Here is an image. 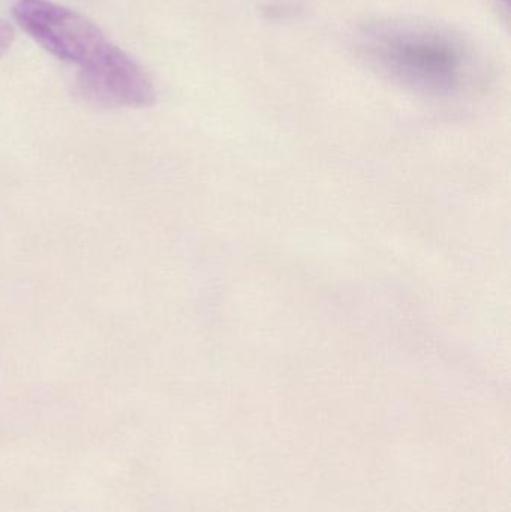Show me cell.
Masks as SVG:
<instances>
[{
    "label": "cell",
    "mask_w": 511,
    "mask_h": 512,
    "mask_svg": "<svg viewBox=\"0 0 511 512\" xmlns=\"http://www.w3.org/2000/svg\"><path fill=\"white\" fill-rule=\"evenodd\" d=\"M360 50L371 65L396 80L431 92L456 89L470 59L461 41L422 24H381L363 35Z\"/></svg>",
    "instance_id": "cell-2"
},
{
    "label": "cell",
    "mask_w": 511,
    "mask_h": 512,
    "mask_svg": "<svg viewBox=\"0 0 511 512\" xmlns=\"http://www.w3.org/2000/svg\"><path fill=\"white\" fill-rule=\"evenodd\" d=\"M12 12L48 53L77 66L78 87L90 101L125 108L149 101L150 75L89 18L50 0H18Z\"/></svg>",
    "instance_id": "cell-1"
},
{
    "label": "cell",
    "mask_w": 511,
    "mask_h": 512,
    "mask_svg": "<svg viewBox=\"0 0 511 512\" xmlns=\"http://www.w3.org/2000/svg\"><path fill=\"white\" fill-rule=\"evenodd\" d=\"M12 41H14V32L8 24L0 21V57L5 56L6 51L11 48Z\"/></svg>",
    "instance_id": "cell-3"
}]
</instances>
